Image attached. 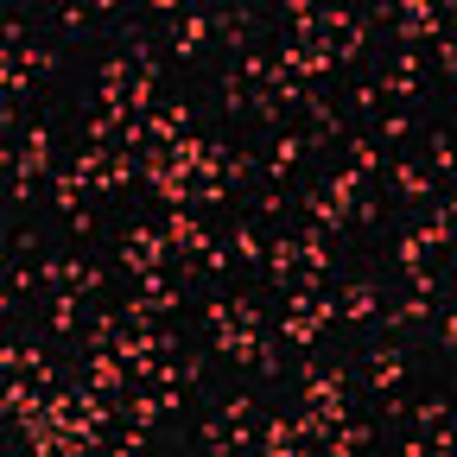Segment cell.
I'll use <instances>...</instances> for the list:
<instances>
[{"instance_id":"cell-1","label":"cell","mask_w":457,"mask_h":457,"mask_svg":"<svg viewBox=\"0 0 457 457\" xmlns=\"http://www.w3.org/2000/svg\"><path fill=\"white\" fill-rule=\"evenodd\" d=\"M45 171H51V128H26V153H13V204L32 197Z\"/></svg>"},{"instance_id":"cell-2","label":"cell","mask_w":457,"mask_h":457,"mask_svg":"<svg viewBox=\"0 0 457 457\" xmlns=\"http://www.w3.org/2000/svg\"><path fill=\"white\" fill-rule=\"evenodd\" d=\"M210 38H216L210 13H179V32H171V57H179V64H191V57L210 51Z\"/></svg>"},{"instance_id":"cell-3","label":"cell","mask_w":457,"mask_h":457,"mask_svg":"<svg viewBox=\"0 0 457 457\" xmlns=\"http://www.w3.org/2000/svg\"><path fill=\"white\" fill-rule=\"evenodd\" d=\"M83 381H89V387H102V394H121V387H134V369H128L121 356H114V350H89Z\"/></svg>"},{"instance_id":"cell-4","label":"cell","mask_w":457,"mask_h":457,"mask_svg":"<svg viewBox=\"0 0 457 457\" xmlns=\"http://www.w3.org/2000/svg\"><path fill=\"white\" fill-rule=\"evenodd\" d=\"M400 381H407L400 350H375V356H369V387H375V394H400Z\"/></svg>"},{"instance_id":"cell-5","label":"cell","mask_w":457,"mask_h":457,"mask_svg":"<svg viewBox=\"0 0 457 457\" xmlns=\"http://www.w3.org/2000/svg\"><path fill=\"white\" fill-rule=\"evenodd\" d=\"M267 273H273L279 286H293V273H299V242H293V236H273V242H267Z\"/></svg>"},{"instance_id":"cell-6","label":"cell","mask_w":457,"mask_h":457,"mask_svg":"<svg viewBox=\"0 0 457 457\" xmlns=\"http://www.w3.org/2000/svg\"><path fill=\"white\" fill-rule=\"evenodd\" d=\"M387 179H394V191H400V197H413V204H426V197H432V179H426L420 165H407V159H394V165H387Z\"/></svg>"},{"instance_id":"cell-7","label":"cell","mask_w":457,"mask_h":457,"mask_svg":"<svg viewBox=\"0 0 457 457\" xmlns=\"http://www.w3.org/2000/svg\"><path fill=\"white\" fill-rule=\"evenodd\" d=\"M83 191H89V179H77V171H51V204L64 210V216L83 210Z\"/></svg>"},{"instance_id":"cell-8","label":"cell","mask_w":457,"mask_h":457,"mask_svg":"<svg viewBox=\"0 0 457 457\" xmlns=\"http://www.w3.org/2000/svg\"><path fill=\"white\" fill-rule=\"evenodd\" d=\"M305 153H312V146H305V134H279V146L267 153V179H286V171H293Z\"/></svg>"},{"instance_id":"cell-9","label":"cell","mask_w":457,"mask_h":457,"mask_svg":"<svg viewBox=\"0 0 457 457\" xmlns=\"http://www.w3.org/2000/svg\"><path fill=\"white\" fill-rule=\"evenodd\" d=\"M375 305H381V299H375V286H369V279H356L350 293H343L337 318H350V324H369V318H375Z\"/></svg>"},{"instance_id":"cell-10","label":"cell","mask_w":457,"mask_h":457,"mask_svg":"<svg viewBox=\"0 0 457 457\" xmlns=\"http://www.w3.org/2000/svg\"><path fill=\"white\" fill-rule=\"evenodd\" d=\"M413 242H420L426 254H432V248H451V204H438V210L413 228Z\"/></svg>"},{"instance_id":"cell-11","label":"cell","mask_w":457,"mask_h":457,"mask_svg":"<svg viewBox=\"0 0 457 457\" xmlns=\"http://www.w3.org/2000/svg\"><path fill=\"white\" fill-rule=\"evenodd\" d=\"M114 337H121V312H96L83 324V350H114Z\"/></svg>"},{"instance_id":"cell-12","label":"cell","mask_w":457,"mask_h":457,"mask_svg":"<svg viewBox=\"0 0 457 457\" xmlns=\"http://www.w3.org/2000/svg\"><path fill=\"white\" fill-rule=\"evenodd\" d=\"M330 394H343V369H305V407H318Z\"/></svg>"},{"instance_id":"cell-13","label":"cell","mask_w":457,"mask_h":457,"mask_svg":"<svg viewBox=\"0 0 457 457\" xmlns=\"http://www.w3.org/2000/svg\"><path fill=\"white\" fill-rule=\"evenodd\" d=\"M83 324H89V318L77 312V293H64V299H51V330H57V337H77Z\"/></svg>"},{"instance_id":"cell-14","label":"cell","mask_w":457,"mask_h":457,"mask_svg":"<svg viewBox=\"0 0 457 457\" xmlns=\"http://www.w3.org/2000/svg\"><path fill=\"white\" fill-rule=\"evenodd\" d=\"M261 451H273V457H279V451H299V426H293V420H267V426H261Z\"/></svg>"},{"instance_id":"cell-15","label":"cell","mask_w":457,"mask_h":457,"mask_svg":"<svg viewBox=\"0 0 457 457\" xmlns=\"http://www.w3.org/2000/svg\"><path fill=\"white\" fill-rule=\"evenodd\" d=\"M13 64L26 71V77H51L57 71V51H45V45H26V51H7Z\"/></svg>"},{"instance_id":"cell-16","label":"cell","mask_w":457,"mask_h":457,"mask_svg":"<svg viewBox=\"0 0 457 457\" xmlns=\"http://www.w3.org/2000/svg\"><path fill=\"white\" fill-rule=\"evenodd\" d=\"M159 413H165L159 394H128L121 400V420H134V426H159Z\"/></svg>"},{"instance_id":"cell-17","label":"cell","mask_w":457,"mask_h":457,"mask_svg":"<svg viewBox=\"0 0 457 457\" xmlns=\"http://www.w3.org/2000/svg\"><path fill=\"white\" fill-rule=\"evenodd\" d=\"M96 286H102V267H89V261H64V293H96Z\"/></svg>"},{"instance_id":"cell-18","label":"cell","mask_w":457,"mask_h":457,"mask_svg":"<svg viewBox=\"0 0 457 457\" xmlns=\"http://www.w3.org/2000/svg\"><path fill=\"white\" fill-rule=\"evenodd\" d=\"M350 171H362V179H369V171H381V146L362 140V134H350Z\"/></svg>"},{"instance_id":"cell-19","label":"cell","mask_w":457,"mask_h":457,"mask_svg":"<svg viewBox=\"0 0 457 457\" xmlns=\"http://www.w3.org/2000/svg\"><path fill=\"white\" fill-rule=\"evenodd\" d=\"M128 242H134V248H140L153 267H165V248H171V242L159 236V228H128Z\"/></svg>"},{"instance_id":"cell-20","label":"cell","mask_w":457,"mask_h":457,"mask_svg":"<svg viewBox=\"0 0 457 457\" xmlns=\"http://www.w3.org/2000/svg\"><path fill=\"white\" fill-rule=\"evenodd\" d=\"M394 261H400V273H407V279L426 273V248H420L413 236H400V242H394Z\"/></svg>"},{"instance_id":"cell-21","label":"cell","mask_w":457,"mask_h":457,"mask_svg":"<svg viewBox=\"0 0 457 457\" xmlns=\"http://www.w3.org/2000/svg\"><path fill=\"white\" fill-rule=\"evenodd\" d=\"M407 128H413L407 114H375V146H381V140H387V146H394V140H407Z\"/></svg>"},{"instance_id":"cell-22","label":"cell","mask_w":457,"mask_h":457,"mask_svg":"<svg viewBox=\"0 0 457 457\" xmlns=\"http://www.w3.org/2000/svg\"><path fill=\"white\" fill-rule=\"evenodd\" d=\"M362 51H369V26H350L343 45H337V57H343V64H362Z\"/></svg>"},{"instance_id":"cell-23","label":"cell","mask_w":457,"mask_h":457,"mask_svg":"<svg viewBox=\"0 0 457 457\" xmlns=\"http://www.w3.org/2000/svg\"><path fill=\"white\" fill-rule=\"evenodd\" d=\"M228 242H236V254H242V261H267V248H261V236H254L248 222H242V228H228Z\"/></svg>"},{"instance_id":"cell-24","label":"cell","mask_w":457,"mask_h":457,"mask_svg":"<svg viewBox=\"0 0 457 457\" xmlns=\"http://www.w3.org/2000/svg\"><path fill=\"white\" fill-rule=\"evenodd\" d=\"M248 108H254V121H267V128H279V102L254 83V96H248Z\"/></svg>"},{"instance_id":"cell-25","label":"cell","mask_w":457,"mask_h":457,"mask_svg":"<svg viewBox=\"0 0 457 457\" xmlns=\"http://www.w3.org/2000/svg\"><path fill=\"white\" fill-rule=\"evenodd\" d=\"M426 318H432V299H420V293H413V299L400 305V312H394L387 324H426Z\"/></svg>"},{"instance_id":"cell-26","label":"cell","mask_w":457,"mask_h":457,"mask_svg":"<svg viewBox=\"0 0 457 457\" xmlns=\"http://www.w3.org/2000/svg\"><path fill=\"white\" fill-rule=\"evenodd\" d=\"M350 102H356V114H369V121L381 114V89H375V83H356V89H350Z\"/></svg>"},{"instance_id":"cell-27","label":"cell","mask_w":457,"mask_h":457,"mask_svg":"<svg viewBox=\"0 0 457 457\" xmlns=\"http://www.w3.org/2000/svg\"><path fill=\"white\" fill-rule=\"evenodd\" d=\"M228 312H236V324H248V330H261V324H267V312H261L254 299H228Z\"/></svg>"},{"instance_id":"cell-28","label":"cell","mask_w":457,"mask_h":457,"mask_svg":"<svg viewBox=\"0 0 457 457\" xmlns=\"http://www.w3.org/2000/svg\"><path fill=\"white\" fill-rule=\"evenodd\" d=\"M432 171H438V179L451 171V134L445 128H432Z\"/></svg>"},{"instance_id":"cell-29","label":"cell","mask_w":457,"mask_h":457,"mask_svg":"<svg viewBox=\"0 0 457 457\" xmlns=\"http://www.w3.org/2000/svg\"><path fill=\"white\" fill-rule=\"evenodd\" d=\"M32 279L38 286H64V261H32Z\"/></svg>"},{"instance_id":"cell-30","label":"cell","mask_w":457,"mask_h":457,"mask_svg":"<svg viewBox=\"0 0 457 457\" xmlns=\"http://www.w3.org/2000/svg\"><path fill=\"white\" fill-rule=\"evenodd\" d=\"M413 420H420L426 432H432V426H445V400H420V413H413Z\"/></svg>"},{"instance_id":"cell-31","label":"cell","mask_w":457,"mask_h":457,"mask_svg":"<svg viewBox=\"0 0 457 457\" xmlns=\"http://www.w3.org/2000/svg\"><path fill=\"white\" fill-rule=\"evenodd\" d=\"M57 20H64L71 32H83V26H89V20H102V13H96V7H64V13H57Z\"/></svg>"},{"instance_id":"cell-32","label":"cell","mask_w":457,"mask_h":457,"mask_svg":"<svg viewBox=\"0 0 457 457\" xmlns=\"http://www.w3.org/2000/svg\"><path fill=\"white\" fill-rule=\"evenodd\" d=\"M438 71H445V77H451V71H457V45H451V32H445V38H438Z\"/></svg>"},{"instance_id":"cell-33","label":"cell","mask_w":457,"mask_h":457,"mask_svg":"<svg viewBox=\"0 0 457 457\" xmlns=\"http://www.w3.org/2000/svg\"><path fill=\"white\" fill-rule=\"evenodd\" d=\"M248 413H254V400H248V394H236V400L222 407V420H248Z\"/></svg>"}]
</instances>
